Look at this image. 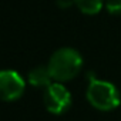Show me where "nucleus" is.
I'll return each instance as SVG.
<instances>
[{"label":"nucleus","mask_w":121,"mask_h":121,"mask_svg":"<svg viewBox=\"0 0 121 121\" xmlns=\"http://www.w3.org/2000/svg\"><path fill=\"white\" fill-rule=\"evenodd\" d=\"M83 57L71 47H63L53 53L48 60V71L56 83L73 80L81 70Z\"/></svg>","instance_id":"1"},{"label":"nucleus","mask_w":121,"mask_h":121,"mask_svg":"<svg viewBox=\"0 0 121 121\" xmlns=\"http://www.w3.org/2000/svg\"><path fill=\"white\" fill-rule=\"evenodd\" d=\"M88 87L86 97L88 103L100 111L115 110L121 103V95L118 88L105 80H98L94 76H88Z\"/></svg>","instance_id":"2"},{"label":"nucleus","mask_w":121,"mask_h":121,"mask_svg":"<svg viewBox=\"0 0 121 121\" xmlns=\"http://www.w3.org/2000/svg\"><path fill=\"white\" fill-rule=\"evenodd\" d=\"M44 105L51 114H64L71 107V93L61 83H53L44 90Z\"/></svg>","instance_id":"3"},{"label":"nucleus","mask_w":121,"mask_h":121,"mask_svg":"<svg viewBox=\"0 0 121 121\" xmlns=\"http://www.w3.org/2000/svg\"><path fill=\"white\" fill-rule=\"evenodd\" d=\"M24 80L14 70H3L0 73V93L4 101H16L24 93Z\"/></svg>","instance_id":"4"},{"label":"nucleus","mask_w":121,"mask_h":121,"mask_svg":"<svg viewBox=\"0 0 121 121\" xmlns=\"http://www.w3.org/2000/svg\"><path fill=\"white\" fill-rule=\"evenodd\" d=\"M29 83L33 87H43L47 88L48 86L53 84V77L48 71V67L46 66H39L30 70L29 73Z\"/></svg>","instance_id":"5"},{"label":"nucleus","mask_w":121,"mask_h":121,"mask_svg":"<svg viewBox=\"0 0 121 121\" xmlns=\"http://www.w3.org/2000/svg\"><path fill=\"white\" fill-rule=\"evenodd\" d=\"M74 4L84 14H97L103 9V0H73Z\"/></svg>","instance_id":"6"},{"label":"nucleus","mask_w":121,"mask_h":121,"mask_svg":"<svg viewBox=\"0 0 121 121\" xmlns=\"http://www.w3.org/2000/svg\"><path fill=\"white\" fill-rule=\"evenodd\" d=\"M105 9L110 14H121V0H105Z\"/></svg>","instance_id":"7"},{"label":"nucleus","mask_w":121,"mask_h":121,"mask_svg":"<svg viewBox=\"0 0 121 121\" xmlns=\"http://www.w3.org/2000/svg\"><path fill=\"white\" fill-rule=\"evenodd\" d=\"M73 3H74L73 0H57V4H58L60 7H63V9H66V7H70Z\"/></svg>","instance_id":"8"}]
</instances>
